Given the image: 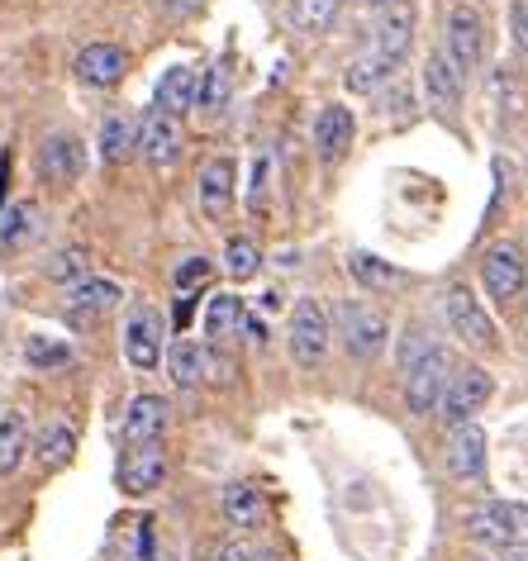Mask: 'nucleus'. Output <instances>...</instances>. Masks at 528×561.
Returning <instances> with one entry per match:
<instances>
[{"label": "nucleus", "mask_w": 528, "mask_h": 561, "mask_svg": "<svg viewBox=\"0 0 528 561\" xmlns=\"http://www.w3.org/2000/svg\"><path fill=\"white\" fill-rule=\"evenodd\" d=\"M386 20H381V30H377V53L381 58H391V62H400L410 53V44H414V5L410 0H386Z\"/></svg>", "instance_id": "obj_19"}, {"label": "nucleus", "mask_w": 528, "mask_h": 561, "mask_svg": "<svg viewBox=\"0 0 528 561\" xmlns=\"http://www.w3.org/2000/svg\"><path fill=\"white\" fill-rule=\"evenodd\" d=\"M267 186H272V158L267 152H257L253 158V186H248V205L267 209Z\"/></svg>", "instance_id": "obj_37"}, {"label": "nucleus", "mask_w": 528, "mask_h": 561, "mask_svg": "<svg viewBox=\"0 0 528 561\" xmlns=\"http://www.w3.org/2000/svg\"><path fill=\"white\" fill-rule=\"evenodd\" d=\"M191 310H196V296H176V329L191 324Z\"/></svg>", "instance_id": "obj_41"}, {"label": "nucleus", "mask_w": 528, "mask_h": 561, "mask_svg": "<svg viewBox=\"0 0 528 561\" xmlns=\"http://www.w3.org/2000/svg\"><path fill=\"white\" fill-rule=\"evenodd\" d=\"M386 77H395V62L391 58H381V53H371V58H357L353 67H347V91H357V95H371L381 87Z\"/></svg>", "instance_id": "obj_27"}, {"label": "nucleus", "mask_w": 528, "mask_h": 561, "mask_svg": "<svg viewBox=\"0 0 528 561\" xmlns=\"http://www.w3.org/2000/svg\"><path fill=\"white\" fill-rule=\"evenodd\" d=\"M167 424H172V404L162 396H138L124 414V443L138 447V443H162Z\"/></svg>", "instance_id": "obj_15"}, {"label": "nucleus", "mask_w": 528, "mask_h": 561, "mask_svg": "<svg viewBox=\"0 0 528 561\" xmlns=\"http://www.w3.org/2000/svg\"><path fill=\"white\" fill-rule=\"evenodd\" d=\"M347 266H353V276L363 280V286H371V290H377V286H391V280H395L391 266H381L377 257H367V252H353V257H347Z\"/></svg>", "instance_id": "obj_35"}, {"label": "nucleus", "mask_w": 528, "mask_h": 561, "mask_svg": "<svg viewBox=\"0 0 528 561\" xmlns=\"http://www.w3.org/2000/svg\"><path fill=\"white\" fill-rule=\"evenodd\" d=\"M138 152H144L148 167H158V172L176 167L182 162V119L152 105L144 115V124H138Z\"/></svg>", "instance_id": "obj_7"}, {"label": "nucleus", "mask_w": 528, "mask_h": 561, "mask_svg": "<svg viewBox=\"0 0 528 561\" xmlns=\"http://www.w3.org/2000/svg\"><path fill=\"white\" fill-rule=\"evenodd\" d=\"M87 272H91V252H87V248H62L58 257L48 262V276H53V280H72V286H77V280L87 276Z\"/></svg>", "instance_id": "obj_34"}, {"label": "nucleus", "mask_w": 528, "mask_h": 561, "mask_svg": "<svg viewBox=\"0 0 528 561\" xmlns=\"http://www.w3.org/2000/svg\"><path fill=\"white\" fill-rule=\"evenodd\" d=\"M524 280H528V266H524V252L514 243H495L481 257V286L495 305H509L514 296H524Z\"/></svg>", "instance_id": "obj_6"}, {"label": "nucleus", "mask_w": 528, "mask_h": 561, "mask_svg": "<svg viewBox=\"0 0 528 561\" xmlns=\"http://www.w3.org/2000/svg\"><path fill=\"white\" fill-rule=\"evenodd\" d=\"M210 276H215V266L205 262V257H186L182 266H176V290H182V296H196V290H200Z\"/></svg>", "instance_id": "obj_36"}, {"label": "nucleus", "mask_w": 528, "mask_h": 561, "mask_svg": "<svg viewBox=\"0 0 528 561\" xmlns=\"http://www.w3.org/2000/svg\"><path fill=\"white\" fill-rule=\"evenodd\" d=\"M196 91H200L196 67H167L162 81H158V110L182 119L186 110H196Z\"/></svg>", "instance_id": "obj_21"}, {"label": "nucleus", "mask_w": 528, "mask_h": 561, "mask_svg": "<svg viewBox=\"0 0 528 561\" xmlns=\"http://www.w3.org/2000/svg\"><path fill=\"white\" fill-rule=\"evenodd\" d=\"M134 148H138V124L129 115H105L101 119V158L124 162Z\"/></svg>", "instance_id": "obj_24"}, {"label": "nucleus", "mask_w": 528, "mask_h": 561, "mask_svg": "<svg viewBox=\"0 0 528 561\" xmlns=\"http://www.w3.org/2000/svg\"><path fill=\"white\" fill-rule=\"evenodd\" d=\"M200 561H215V552H205V557H200Z\"/></svg>", "instance_id": "obj_45"}, {"label": "nucleus", "mask_w": 528, "mask_h": 561, "mask_svg": "<svg viewBox=\"0 0 528 561\" xmlns=\"http://www.w3.org/2000/svg\"><path fill=\"white\" fill-rule=\"evenodd\" d=\"M448 381H452V353H448V347H438V343H428L424 353L405 367V400H410V410L414 414L438 410Z\"/></svg>", "instance_id": "obj_2"}, {"label": "nucleus", "mask_w": 528, "mask_h": 561, "mask_svg": "<svg viewBox=\"0 0 528 561\" xmlns=\"http://www.w3.org/2000/svg\"><path fill=\"white\" fill-rule=\"evenodd\" d=\"M509 30H514V44L528 58V0H514L509 5Z\"/></svg>", "instance_id": "obj_39"}, {"label": "nucleus", "mask_w": 528, "mask_h": 561, "mask_svg": "<svg viewBox=\"0 0 528 561\" xmlns=\"http://www.w3.org/2000/svg\"><path fill=\"white\" fill-rule=\"evenodd\" d=\"M491 371L485 367H467V371H452V381L448 390H443V400H438V414H443V424L457 428V424H471L481 410H485V400H491Z\"/></svg>", "instance_id": "obj_4"}, {"label": "nucleus", "mask_w": 528, "mask_h": 561, "mask_svg": "<svg viewBox=\"0 0 528 561\" xmlns=\"http://www.w3.org/2000/svg\"><path fill=\"white\" fill-rule=\"evenodd\" d=\"M24 357H30V367H38V371H58V367L72 362V347L38 333V339H30V347H24Z\"/></svg>", "instance_id": "obj_33"}, {"label": "nucleus", "mask_w": 528, "mask_h": 561, "mask_svg": "<svg viewBox=\"0 0 528 561\" xmlns=\"http://www.w3.org/2000/svg\"><path fill=\"white\" fill-rule=\"evenodd\" d=\"M124 72H129V53L119 44H87L77 53V77L87 81V87H119Z\"/></svg>", "instance_id": "obj_12"}, {"label": "nucleus", "mask_w": 528, "mask_h": 561, "mask_svg": "<svg viewBox=\"0 0 528 561\" xmlns=\"http://www.w3.org/2000/svg\"><path fill=\"white\" fill-rule=\"evenodd\" d=\"M428 347V339H424V324H410V333H405V347H400V367H410L414 357H420Z\"/></svg>", "instance_id": "obj_40"}, {"label": "nucleus", "mask_w": 528, "mask_h": 561, "mask_svg": "<svg viewBox=\"0 0 528 561\" xmlns=\"http://www.w3.org/2000/svg\"><path fill=\"white\" fill-rule=\"evenodd\" d=\"M371 5H386V0H371Z\"/></svg>", "instance_id": "obj_46"}, {"label": "nucleus", "mask_w": 528, "mask_h": 561, "mask_svg": "<svg viewBox=\"0 0 528 561\" xmlns=\"http://www.w3.org/2000/svg\"><path fill=\"white\" fill-rule=\"evenodd\" d=\"M353 134H357V119L347 105H324L314 119V148L324 162H338L347 148H353Z\"/></svg>", "instance_id": "obj_17"}, {"label": "nucleus", "mask_w": 528, "mask_h": 561, "mask_svg": "<svg viewBox=\"0 0 528 561\" xmlns=\"http://www.w3.org/2000/svg\"><path fill=\"white\" fill-rule=\"evenodd\" d=\"M5 181H10V152L0 158V201H5Z\"/></svg>", "instance_id": "obj_43"}, {"label": "nucleus", "mask_w": 528, "mask_h": 561, "mask_svg": "<svg viewBox=\"0 0 528 561\" xmlns=\"http://www.w3.org/2000/svg\"><path fill=\"white\" fill-rule=\"evenodd\" d=\"M219 510H225V524H233L239 533H253V528L267 524V500H262V490L248 485V481L225 485V495H219Z\"/></svg>", "instance_id": "obj_18"}, {"label": "nucleus", "mask_w": 528, "mask_h": 561, "mask_svg": "<svg viewBox=\"0 0 528 561\" xmlns=\"http://www.w3.org/2000/svg\"><path fill=\"white\" fill-rule=\"evenodd\" d=\"M243 324H248V310H243L239 296H215L210 310H205V333H210L215 343L233 339V333H239Z\"/></svg>", "instance_id": "obj_25"}, {"label": "nucleus", "mask_w": 528, "mask_h": 561, "mask_svg": "<svg viewBox=\"0 0 528 561\" xmlns=\"http://www.w3.org/2000/svg\"><path fill=\"white\" fill-rule=\"evenodd\" d=\"M229 67L225 62H215L210 72H205V81H200V91H196V110L205 119H215V115H225V105H229Z\"/></svg>", "instance_id": "obj_28"}, {"label": "nucleus", "mask_w": 528, "mask_h": 561, "mask_svg": "<svg viewBox=\"0 0 528 561\" xmlns=\"http://www.w3.org/2000/svg\"><path fill=\"white\" fill-rule=\"evenodd\" d=\"M329 310L319 300H296V310H290V357L300 362V367H319L329 353Z\"/></svg>", "instance_id": "obj_5"}, {"label": "nucleus", "mask_w": 528, "mask_h": 561, "mask_svg": "<svg viewBox=\"0 0 528 561\" xmlns=\"http://www.w3.org/2000/svg\"><path fill=\"white\" fill-rule=\"evenodd\" d=\"M519 518L524 510H514V504H481V510L467 514V533L477 542H491V547H505V542H519Z\"/></svg>", "instance_id": "obj_13"}, {"label": "nucleus", "mask_w": 528, "mask_h": 561, "mask_svg": "<svg viewBox=\"0 0 528 561\" xmlns=\"http://www.w3.org/2000/svg\"><path fill=\"white\" fill-rule=\"evenodd\" d=\"M124 290L115 286V280H105V276H81L72 290H67V305H72V314L77 319H95V314H110L119 305Z\"/></svg>", "instance_id": "obj_20"}, {"label": "nucleus", "mask_w": 528, "mask_h": 561, "mask_svg": "<svg viewBox=\"0 0 528 561\" xmlns=\"http://www.w3.org/2000/svg\"><path fill=\"white\" fill-rule=\"evenodd\" d=\"M162 481H167V453L158 443H138L119 457V490L148 495V490H158Z\"/></svg>", "instance_id": "obj_10"}, {"label": "nucleus", "mask_w": 528, "mask_h": 561, "mask_svg": "<svg viewBox=\"0 0 528 561\" xmlns=\"http://www.w3.org/2000/svg\"><path fill=\"white\" fill-rule=\"evenodd\" d=\"M124 357H129L134 371H152L162 362V319H158V310L138 305V310L129 314V324H124Z\"/></svg>", "instance_id": "obj_9"}, {"label": "nucleus", "mask_w": 528, "mask_h": 561, "mask_svg": "<svg viewBox=\"0 0 528 561\" xmlns=\"http://www.w3.org/2000/svg\"><path fill=\"white\" fill-rule=\"evenodd\" d=\"M24 447H30V428H24L20 414L0 419V476H15L24 461Z\"/></svg>", "instance_id": "obj_26"}, {"label": "nucleus", "mask_w": 528, "mask_h": 561, "mask_svg": "<svg viewBox=\"0 0 528 561\" xmlns=\"http://www.w3.org/2000/svg\"><path fill=\"white\" fill-rule=\"evenodd\" d=\"M333 333L343 339V347L353 357L363 362H377L386 353V343H391V324H386V314L377 305L367 300H343L338 310H333Z\"/></svg>", "instance_id": "obj_1"}, {"label": "nucleus", "mask_w": 528, "mask_h": 561, "mask_svg": "<svg viewBox=\"0 0 528 561\" xmlns=\"http://www.w3.org/2000/svg\"><path fill=\"white\" fill-rule=\"evenodd\" d=\"M338 10H343V0H296V5H290V15H296V30L324 34L329 24L338 20Z\"/></svg>", "instance_id": "obj_29"}, {"label": "nucleus", "mask_w": 528, "mask_h": 561, "mask_svg": "<svg viewBox=\"0 0 528 561\" xmlns=\"http://www.w3.org/2000/svg\"><path fill=\"white\" fill-rule=\"evenodd\" d=\"M233 186H239V162L233 158H210L200 167V209L210 219H225L233 205Z\"/></svg>", "instance_id": "obj_14"}, {"label": "nucleus", "mask_w": 528, "mask_h": 561, "mask_svg": "<svg viewBox=\"0 0 528 561\" xmlns=\"http://www.w3.org/2000/svg\"><path fill=\"white\" fill-rule=\"evenodd\" d=\"M225 266H229V276H233V280H253V276H257V266H262V252H257L253 238H229Z\"/></svg>", "instance_id": "obj_32"}, {"label": "nucleus", "mask_w": 528, "mask_h": 561, "mask_svg": "<svg viewBox=\"0 0 528 561\" xmlns=\"http://www.w3.org/2000/svg\"><path fill=\"white\" fill-rule=\"evenodd\" d=\"M38 172H44L48 186H72V181L87 172V148L72 134H53L44 148H38Z\"/></svg>", "instance_id": "obj_11"}, {"label": "nucleus", "mask_w": 528, "mask_h": 561, "mask_svg": "<svg viewBox=\"0 0 528 561\" xmlns=\"http://www.w3.org/2000/svg\"><path fill=\"white\" fill-rule=\"evenodd\" d=\"M500 561H528V542H505L500 547Z\"/></svg>", "instance_id": "obj_42"}, {"label": "nucleus", "mask_w": 528, "mask_h": 561, "mask_svg": "<svg viewBox=\"0 0 528 561\" xmlns=\"http://www.w3.org/2000/svg\"><path fill=\"white\" fill-rule=\"evenodd\" d=\"M443 310H448V324L457 339H467V343H477V347H491L495 343V324L485 319L481 310V300H477V290L471 286H448V296H443Z\"/></svg>", "instance_id": "obj_8"}, {"label": "nucleus", "mask_w": 528, "mask_h": 561, "mask_svg": "<svg viewBox=\"0 0 528 561\" xmlns=\"http://www.w3.org/2000/svg\"><path fill=\"white\" fill-rule=\"evenodd\" d=\"M72 447H77V433L67 424H53V428H44V438H38V461H44L48 471H58L62 461H72Z\"/></svg>", "instance_id": "obj_30"}, {"label": "nucleus", "mask_w": 528, "mask_h": 561, "mask_svg": "<svg viewBox=\"0 0 528 561\" xmlns=\"http://www.w3.org/2000/svg\"><path fill=\"white\" fill-rule=\"evenodd\" d=\"M34 233H38V209H34V205H15V209L5 215V224H0V243H5L10 252L24 248Z\"/></svg>", "instance_id": "obj_31"}, {"label": "nucleus", "mask_w": 528, "mask_h": 561, "mask_svg": "<svg viewBox=\"0 0 528 561\" xmlns=\"http://www.w3.org/2000/svg\"><path fill=\"white\" fill-rule=\"evenodd\" d=\"M420 87H424V95H428V105L452 110L457 101H462V77L452 72L443 53H428V62H424V72H420Z\"/></svg>", "instance_id": "obj_22"}, {"label": "nucleus", "mask_w": 528, "mask_h": 561, "mask_svg": "<svg viewBox=\"0 0 528 561\" xmlns=\"http://www.w3.org/2000/svg\"><path fill=\"white\" fill-rule=\"evenodd\" d=\"M172 5H176V10H196L200 0H172Z\"/></svg>", "instance_id": "obj_44"}, {"label": "nucleus", "mask_w": 528, "mask_h": 561, "mask_svg": "<svg viewBox=\"0 0 528 561\" xmlns=\"http://www.w3.org/2000/svg\"><path fill=\"white\" fill-rule=\"evenodd\" d=\"M205 357H210V353H205V347L200 343H191V339H176L172 347H167V371H172V381L176 386H200L205 381V376H210V367H205Z\"/></svg>", "instance_id": "obj_23"}, {"label": "nucleus", "mask_w": 528, "mask_h": 561, "mask_svg": "<svg viewBox=\"0 0 528 561\" xmlns=\"http://www.w3.org/2000/svg\"><path fill=\"white\" fill-rule=\"evenodd\" d=\"M443 58L462 81L485 62V20L477 5H457L448 15V53Z\"/></svg>", "instance_id": "obj_3"}, {"label": "nucleus", "mask_w": 528, "mask_h": 561, "mask_svg": "<svg viewBox=\"0 0 528 561\" xmlns=\"http://www.w3.org/2000/svg\"><path fill=\"white\" fill-rule=\"evenodd\" d=\"M215 561H276V552H257V547H248V542H225L215 552Z\"/></svg>", "instance_id": "obj_38"}, {"label": "nucleus", "mask_w": 528, "mask_h": 561, "mask_svg": "<svg viewBox=\"0 0 528 561\" xmlns=\"http://www.w3.org/2000/svg\"><path fill=\"white\" fill-rule=\"evenodd\" d=\"M448 471L457 481H485V433L477 424H457L448 438Z\"/></svg>", "instance_id": "obj_16"}]
</instances>
